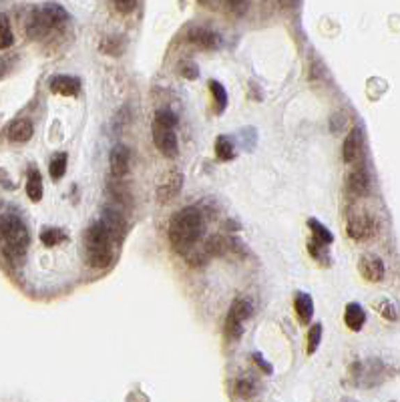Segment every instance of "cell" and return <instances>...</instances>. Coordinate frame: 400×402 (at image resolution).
I'll return each mask as SVG.
<instances>
[{
    "mask_svg": "<svg viewBox=\"0 0 400 402\" xmlns=\"http://www.w3.org/2000/svg\"><path fill=\"white\" fill-rule=\"evenodd\" d=\"M203 235V215L197 208H183L177 211L169 222V242L181 256H187L190 249Z\"/></svg>",
    "mask_w": 400,
    "mask_h": 402,
    "instance_id": "6da1fadb",
    "label": "cell"
},
{
    "mask_svg": "<svg viewBox=\"0 0 400 402\" xmlns=\"http://www.w3.org/2000/svg\"><path fill=\"white\" fill-rule=\"evenodd\" d=\"M0 244L4 256L13 262H20L26 256L31 245V231L18 213L6 211L0 215Z\"/></svg>",
    "mask_w": 400,
    "mask_h": 402,
    "instance_id": "7a4b0ae2",
    "label": "cell"
},
{
    "mask_svg": "<svg viewBox=\"0 0 400 402\" xmlns=\"http://www.w3.org/2000/svg\"><path fill=\"white\" fill-rule=\"evenodd\" d=\"M117 244L103 222H93L85 231V260L93 270H105L113 262V245Z\"/></svg>",
    "mask_w": 400,
    "mask_h": 402,
    "instance_id": "3957f363",
    "label": "cell"
},
{
    "mask_svg": "<svg viewBox=\"0 0 400 402\" xmlns=\"http://www.w3.org/2000/svg\"><path fill=\"white\" fill-rule=\"evenodd\" d=\"M67 20H69V15L61 4L47 2L31 13V17L26 20V33L31 38L40 40V38H47L52 31L61 29Z\"/></svg>",
    "mask_w": 400,
    "mask_h": 402,
    "instance_id": "277c9868",
    "label": "cell"
},
{
    "mask_svg": "<svg viewBox=\"0 0 400 402\" xmlns=\"http://www.w3.org/2000/svg\"><path fill=\"white\" fill-rule=\"evenodd\" d=\"M252 312H254V306L247 297L233 300L226 318V336L231 342L240 340V336L244 334V322L252 316Z\"/></svg>",
    "mask_w": 400,
    "mask_h": 402,
    "instance_id": "5b68a950",
    "label": "cell"
},
{
    "mask_svg": "<svg viewBox=\"0 0 400 402\" xmlns=\"http://www.w3.org/2000/svg\"><path fill=\"white\" fill-rule=\"evenodd\" d=\"M346 231H348L350 240H354V242H364V240H370V238L376 233V222H374V217L366 210H358L354 211L348 217Z\"/></svg>",
    "mask_w": 400,
    "mask_h": 402,
    "instance_id": "8992f818",
    "label": "cell"
},
{
    "mask_svg": "<svg viewBox=\"0 0 400 402\" xmlns=\"http://www.w3.org/2000/svg\"><path fill=\"white\" fill-rule=\"evenodd\" d=\"M174 129L175 127H167L163 123L153 121V143L163 157L174 159L177 155V137H175Z\"/></svg>",
    "mask_w": 400,
    "mask_h": 402,
    "instance_id": "52a82bcc",
    "label": "cell"
},
{
    "mask_svg": "<svg viewBox=\"0 0 400 402\" xmlns=\"http://www.w3.org/2000/svg\"><path fill=\"white\" fill-rule=\"evenodd\" d=\"M101 222H103L109 233L113 235V240L119 244L123 238L127 235V219L123 215V211L115 206H105L103 215H101Z\"/></svg>",
    "mask_w": 400,
    "mask_h": 402,
    "instance_id": "ba28073f",
    "label": "cell"
},
{
    "mask_svg": "<svg viewBox=\"0 0 400 402\" xmlns=\"http://www.w3.org/2000/svg\"><path fill=\"white\" fill-rule=\"evenodd\" d=\"M181 187H183V175L179 173V171H169L161 179V183L157 187V201L159 203L174 201L175 197L179 195V192H181Z\"/></svg>",
    "mask_w": 400,
    "mask_h": 402,
    "instance_id": "9c48e42d",
    "label": "cell"
},
{
    "mask_svg": "<svg viewBox=\"0 0 400 402\" xmlns=\"http://www.w3.org/2000/svg\"><path fill=\"white\" fill-rule=\"evenodd\" d=\"M358 272H360V276H362L366 281H372V284L383 281L384 278L383 260H380L378 256L366 254V256L360 258V262H358Z\"/></svg>",
    "mask_w": 400,
    "mask_h": 402,
    "instance_id": "30bf717a",
    "label": "cell"
},
{
    "mask_svg": "<svg viewBox=\"0 0 400 402\" xmlns=\"http://www.w3.org/2000/svg\"><path fill=\"white\" fill-rule=\"evenodd\" d=\"M109 163H111V175L123 179L125 175L129 173V167H131V153L125 145H115L111 149V155H109Z\"/></svg>",
    "mask_w": 400,
    "mask_h": 402,
    "instance_id": "8fae6325",
    "label": "cell"
},
{
    "mask_svg": "<svg viewBox=\"0 0 400 402\" xmlns=\"http://www.w3.org/2000/svg\"><path fill=\"white\" fill-rule=\"evenodd\" d=\"M49 88H51V93L61 95V97H77L81 91V81L77 77H69V75H56L51 79Z\"/></svg>",
    "mask_w": 400,
    "mask_h": 402,
    "instance_id": "7c38bea8",
    "label": "cell"
},
{
    "mask_svg": "<svg viewBox=\"0 0 400 402\" xmlns=\"http://www.w3.org/2000/svg\"><path fill=\"white\" fill-rule=\"evenodd\" d=\"M360 155H362V131L358 127H354L342 145V159H344V163H356Z\"/></svg>",
    "mask_w": 400,
    "mask_h": 402,
    "instance_id": "4fadbf2b",
    "label": "cell"
},
{
    "mask_svg": "<svg viewBox=\"0 0 400 402\" xmlns=\"http://www.w3.org/2000/svg\"><path fill=\"white\" fill-rule=\"evenodd\" d=\"M187 40L199 47V49H215L220 45V36L215 35L213 31H209L206 26H193L187 33Z\"/></svg>",
    "mask_w": 400,
    "mask_h": 402,
    "instance_id": "5bb4252c",
    "label": "cell"
},
{
    "mask_svg": "<svg viewBox=\"0 0 400 402\" xmlns=\"http://www.w3.org/2000/svg\"><path fill=\"white\" fill-rule=\"evenodd\" d=\"M346 185H348V192L352 193V195H356V197L368 195V192H370V177H368V171H366L364 167H356L354 171L348 173Z\"/></svg>",
    "mask_w": 400,
    "mask_h": 402,
    "instance_id": "9a60e30c",
    "label": "cell"
},
{
    "mask_svg": "<svg viewBox=\"0 0 400 402\" xmlns=\"http://www.w3.org/2000/svg\"><path fill=\"white\" fill-rule=\"evenodd\" d=\"M33 133H35V127L29 119H17L6 129V137L13 143H26V141H31Z\"/></svg>",
    "mask_w": 400,
    "mask_h": 402,
    "instance_id": "2e32d148",
    "label": "cell"
},
{
    "mask_svg": "<svg viewBox=\"0 0 400 402\" xmlns=\"http://www.w3.org/2000/svg\"><path fill=\"white\" fill-rule=\"evenodd\" d=\"M364 322H366V312L362 310V306L356 304V302H350L348 306H346V310H344V324L348 326V330H352V332H360L362 326H364Z\"/></svg>",
    "mask_w": 400,
    "mask_h": 402,
    "instance_id": "e0dca14e",
    "label": "cell"
},
{
    "mask_svg": "<svg viewBox=\"0 0 400 402\" xmlns=\"http://www.w3.org/2000/svg\"><path fill=\"white\" fill-rule=\"evenodd\" d=\"M294 308H296L298 320L302 324H310L314 316V300L310 294H304V292H298L294 297Z\"/></svg>",
    "mask_w": 400,
    "mask_h": 402,
    "instance_id": "ac0fdd59",
    "label": "cell"
},
{
    "mask_svg": "<svg viewBox=\"0 0 400 402\" xmlns=\"http://www.w3.org/2000/svg\"><path fill=\"white\" fill-rule=\"evenodd\" d=\"M43 175L36 167L29 169V177H26V195L33 203H38L43 199Z\"/></svg>",
    "mask_w": 400,
    "mask_h": 402,
    "instance_id": "d6986e66",
    "label": "cell"
},
{
    "mask_svg": "<svg viewBox=\"0 0 400 402\" xmlns=\"http://www.w3.org/2000/svg\"><path fill=\"white\" fill-rule=\"evenodd\" d=\"M40 244L47 245V247H54V245H61L63 242L69 240V233L61 228H45L40 231Z\"/></svg>",
    "mask_w": 400,
    "mask_h": 402,
    "instance_id": "ffe728a7",
    "label": "cell"
},
{
    "mask_svg": "<svg viewBox=\"0 0 400 402\" xmlns=\"http://www.w3.org/2000/svg\"><path fill=\"white\" fill-rule=\"evenodd\" d=\"M67 163H69V155L67 153H54L49 163V173H51L52 181L63 179V175L67 173Z\"/></svg>",
    "mask_w": 400,
    "mask_h": 402,
    "instance_id": "44dd1931",
    "label": "cell"
},
{
    "mask_svg": "<svg viewBox=\"0 0 400 402\" xmlns=\"http://www.w3.org/2000/svg\"><path fill=\"white\" fill-rule=\"evenodd\" d=\"M113 181H115V183H111V185H109V192H111V197L115 199V203H117L119 208H129V206H133L131 195H129V192H127L121 183H119V179H117V177H113Z\"/></svg>",
    "mask_w": 400,
    "mask_h": 402,
    "instance_id": "7402d4cb",
    "label": "cell"
},
{
    "mask_svg": "<svg viewBox=\"0 0 400 402\" xmlns=\"http://www.w3.org/2000/svg\"><path fill=\"white\" fill-rule=\"evenodd\" d=\"M215 155L222 161H231L236 157V147H233V141L226 137V135H220L215 139Z\"/></svg>",
    "mask_w": 400,
    "mask_h": 402,
    "instance_id": "603a6c76",
    "label": "cell"
},
{
    "mask_svg": "<svg viewBox=\"0 0 400 402\" xmlns=\"http://www.w3.org/2000/svg\"><path fill=\"white\" fill-rule=\"evenodd\" d=\"M328 247L330 245L328 244H322V242H318V240H314V238H310L308 240V252H310V256H312L314 260L318 263H326L328 265V260H330V254H328Z\"/></svg>",
    "mask_w": 400,
    "mask_h": 402,
    "instance_id": "cb8c5ba5",
    "label": "cell"
},
{
    "mask_svg": "<svg viewBox=\"0 0 400 402\" xmlns=\"http://www.w3.org/2000/svg\"><path fill=\"white\" fill-rule=\"evenodd\" d=\"M308 228H310V231H312L314 240H318V242H322V244H328V245L334 242V235H332L330 229L326 228V226H322L318 219L310 217V219H308Z\"/></svg>",
    "mask_w": 400,
    "mask_h": 402,
    "instance_id": "d4e9b609",
    "label": "cell"
},
{
    "mask_svg": "<svg viewBox=\"0 0 400 402\" xmlns=\"http://www.w3.org/2000/svg\"><path fill=\"white\" fill-rule=\"evenodd\" d=\"M15 42V35H13V29H10V20L6 15L0 13V51L13 47Z\"/></svg>",
    "mask_w": 400,
    "mask_h": 402,
    "instance_id": "484cf974",
    "label": "cell"
},
{
    "mask_svg": "<svg viewBox=\"0 0 400 402\" xmlns=\"http://www.w3.org/2000/svg\"><path fill=\"white\" fill-rule=\"evenodd\" d=\"M209 91L213 95V101H215V107H217V113H224L227 107V93L222 83L217 81H209Z\"/></svg>",
    "mask_w": 400,
    "mask_h": 402,
    "instance_id": "4316f807",
    "label": "cell"
},
{
    "mask_svg": "<svg viewBox=\"0 0 400 402\" xmlns=\"http://www.w3.org/2000/svg\"><path fill=\"white\" fill-rule=\"evenodd\" d=\"M227 249H229V242H227L226 238H222V235L209 238L208 244H206V252L209 254V258L211 256H224Z\"/></svg>",
    "mask_w": 400,
    "mask_h": 402,
    "instance_id": "83f0119b",
    "label": "cell"
},
{
    "mask_svg": "<svg viewBox=\"0 0 400 402\" xmlns=\"http://www.w3.org/2000/svg\"><path fill=\"white\" fill-rule=\"evenodd\" d=\"M322 342V324H314L312 328L308 330V336H306V352L308 356H312L314 352L318 350Z\"/></svg>",
    "mask_w": 400,
    "mask_h": 402,
    "instance_id": "f1b7e54d",
    "label": "cell"
},
{
    "mask_svg": "<svg viewBox=\"0 0 400 402\" xmlns=\"http://www.w3.org/2000/svg\"><path fill=\"white\" fill-rule=\"evenodd\" d=\"M236 392H238V396H242V399H252V396L256 394V385H254L249 378H240L238 385H236Z\"/></svg>",
    "mask_w": 400,
    "mask_h": 402,
    "instance_id": "f546056e",
    "label": "cell"
},
{
    "mask_svg": "<svg viewBox=\"0 0 400 402\" xmlns=\"http://www.w3.org/2000/svg\"><path fill=\"white\" fill-rule=\"evenodd\" d=\"M155 121L163 123L167 127H177V117H175L174 111H169V109H159L155 113Z\"/></svg>",
    "mask_w": 400,
    "mask_h": 402,
    "instance_id": "4dcf8cb0",
    "label": "cell"
},
{
    "mask_svg": "<svg viewBox=\"0 0 400 402\" xmlns=\"http://www.w3.org/2000/svg\"><path fill=\"white\" fill-rule=\"evenodd\" d=\"M111 2L121 15H131L137 8V0H111Z\"/></svg>",
    "mask_w": 400,
    "mask_h": 402,
    "instance_id": "1f68e13d",
    "label": "cell"
},
{
    "mask_svg": "<svg viewBox=\"0 0 400 402\" xmlns=\"http://www.w3.org/2000/svg\"><path fill=\"white\" fill-rule=\"evenodd\" d=\"M101 49H103V53H107V54H119L121 53V49H123V45H121V40H117V38H105L103 40V45H101Z\"/></svg>",
    "mask_w": 400,
    "mask_h": 402,
    "instance_id": "d6a6232c",
    "label": "cell"
},
{
    "mask_svg": "<svg viewBox=\"0 0 400 402\" xmlns=\"http://www.w3.org/2000/svg\"><path fill=\"white\" fill-rule=\"evenodd\" d=\"M378 306H380V308H376V310H378L386 320H397V310H394V306H392L390 302H380Z\"/></svg>",
    "mask_w": 400,
    "mask_h": 402,
    "instance_id": "836d02e7",
    "label": "cell"
},
{
    "mask_svg": "<svg viewBox=\"0 0 400 402\" xmlns=\"http://www.w3.org/2000/svg\"><path fill=\"white\" fill-rule=\"evenodd\" d=\"M254 362H256V364H258V368H261L266 374H272V370H274V368H272V364H270V362H266V360H263V356H261V354H258V352L254 354Z\"/></svg>",
    "mask_w": 400,
    "mask_h": 402,
    "instance_id": "e575fe53",
    "label": "cell"
},
{
    "mask_svg": "<svg viewBox=\"0 0 400 402\" xmlns=\"http://www.w3.org/2000/svg\"><path fill=\"white\" fill-rule=\"evenodd\" d=\"M181 75H183V77H187V79H197V75H199V70H197V65H193V63H187L185 67H181Z\"/></svg>",
    "mask_w": 400,
    "mask_h": 402,
    "instance_id": "d590c367",
    "label": "cell"
},
{
    "mask_svg": "<svg viewBox=\"0 0 400 402\" xmlns=\"http://www.w3.org/2000/svg\"><path fill=\"white\" fill-rule=\"evenodd\" d=\"M244 2L245 0H227V4H229V6H233V8H240Z\"/></svg>",
    "mask_w": 400,
    "mask_h": 402,
    "instance_id": "8d00e7d4",
    "label": "cell"
},
{
    "mask_svg": "<svg viewBox=\"0 0 400 402\" xmlns=\"http://www.w3.org/2000/svg\"><path fill=\"white\" fill-rule=\"evenodd\" d=\"M4 72H6V63H4V61L0 59V79L4 77Z\"/></svg>",
    "mask_w": 400,
    "mask_h": 402,
    "instance_id": "74e56055",
    "label": "cell"
},
{
    "mask_svg": "<svg viewBox=\"0 0 400 402\" xmlns=\"http://www.w3.org/2000/svg\"><path fill=\"white\" fill-rule=\"evenodd\" d=\"M279 4H282V6H294L296 0H279Z\"/></svg>",
    "mask_w": 400,
    "mask_h": 402,
    "instance_id": "f35d334b",
    "label": "cell"
}]
</instances>
